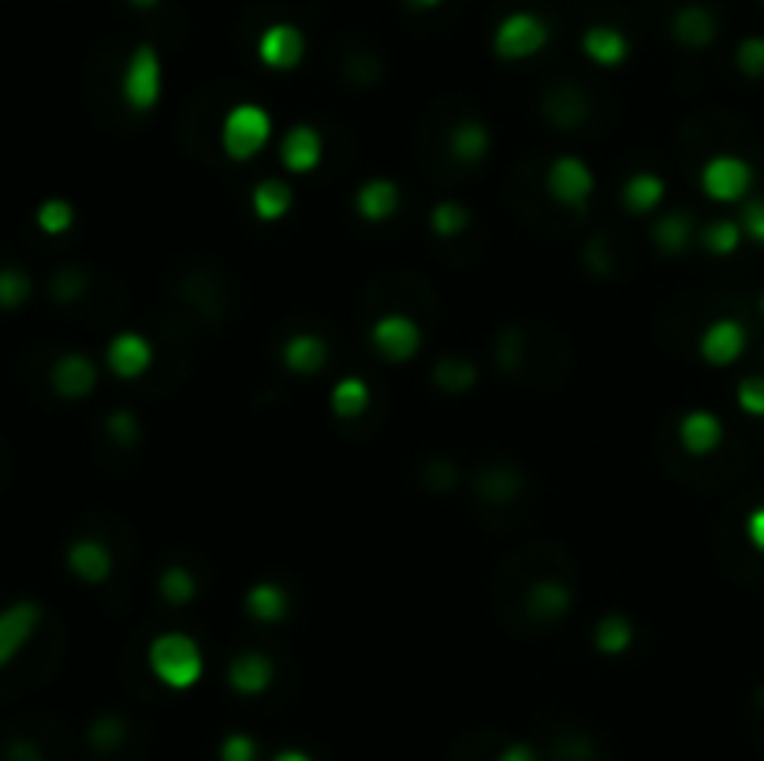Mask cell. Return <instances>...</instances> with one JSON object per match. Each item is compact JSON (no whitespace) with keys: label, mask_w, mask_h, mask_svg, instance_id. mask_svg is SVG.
<instances>
[{"label":"cell","mask_w":764,"mask_h":761,"mask_svg":"<svg viewBox=\"0 0 764 761\" xmlns=\"http://www.w3.org/2000/svg\"><path fill=\"white\" fill-rule=\"evenodd\" d=\"M746 534H750V542L757 553H764V504L757 508V512H750L746 519Z\"/></svg>","instance_id":"7bdbcfd3"},{"label":"cell","mask_w":764,"mask_h":761,"mask_svg":"<svg viewBox=\"0 0 764 761\" xmlns=\"http://www.w3.org/2000/svg\"><path fill=\"white\" fill-rule=\"evenodd\" d=\"M429 225H433V232L440 239H456L467 232V225H470V209L456 202V198H448V202H437L433 206V213H429Z\"/></svg>","instance_id":"f546056e"},{"label":"cell","mask_w":764,"mask_h":761,"mask_svg":"<svg viewBox=\"0 0 764 761\" xmlns=\"http://www.w3.org/2000/svg\"><path fill=\"white\" fill-rule=\"evenodd\" d=\"M328 404H332V410H336V418H358L362 410L369 407V385L362 377L336 380V388H332Z\"/></svg>","instance_id":"4316f807"},{"label":"cell","mask_w":764,"mask_h":761,"mask_svg":"<svg viewBox=\"0 0 764 761\" xmlns=\"http://www.w3.org/2000/svg\"><path fill=\"white\" fill-rule=\"evenodd\" d=\"M742 236H746V232H742L739 220H716V225H709L705 232H701V243H705L712 254L728 258V254H735V250H739Z\"/></svg>","instance_id":"836d02e7"},{"label":"cell","mask_w":764,"mask_h":761,"mask_svg":"<svg viewBox=\"0 0 764 761\" xmlns=\"http://www.w3.org/2000/svg\"><path fill=\"white\" fill-rule=\"evenodd\" d=\"M30 295H34V280H30L23 269H15V265L0 269V310H19Z\"/></svg>","instance_id":"d6a6232c"},{"label":"cell","mask_w":764,"mask_h":761,"mask_svg":"<svg viewBox=\"0 0 764 761\" xmlns=\"http://www.w3.org/2000/svg\"><path fill=\"white\" fill-rule=\"evenodd\" d=\"M105 363L119 380H138L149 366H154V347H149V340L138 333H119L113 336V344H108Z\"/></svg>","instance_id":"8fae6325"},{"label":"cell","mask_w":764,"mask_h":761,"mask_svg":"<svg viewBox=\"0 0 764 761\" xmlns=\"http://www.w3.org/2000/svg\"><path fill=\"white\" fill-rule=\"evenodd\" d=\"M496 761H537V754H534V750H530L526 743H511Z\"/></svg>","instance_id":"ee69618b"},{"label":"cell","mask_w":764,"mask_h":761,"mask_svg":"<svg viewBox=\"0 0 764 761\" xmlns=\"http://www.w3.org/2000/svg\"><path fill=\"white\" fill-rule=\"evenodd\" d=\"M582 53L600 67H619L622 60L630 56V42H627L622 30L600 23V27H589L586 34H582Z\"/></svg>","instance_id":"e0dca14e"},{"label":"cell","mask_w":764,"mask_h":761,"mask_svg":"<svg viewBox=\"0 0 764 761\" xmlns=\"http://www.w3.org/2000/svg\"><path fill=\"white\" fill-rule=\"evenodd\" d=\"M593 643H597L600 654L619 657V654H627L630 643H635V627H630L627 616H605L597 624V630H593Z\"/></svg>","instance_id":"83f0119b"},{"label":"cell","mask_w":764,"mask_h":761,"mask_svg":"<svg viewBox=\"0 0 764 761\" xmlns=\"http://www.w3.org/2000/svg\"><path fill=\"white\" fill-rule=\"evenodd\" d=\"M716 34H720V23L705 4H682L679 12L671 15V38H676L682 49L701 53V49H709L716 42Z\"/></svg>","instance_id":"7c38bea8"},{"label":"cell","mask_w":764,"mask_h":761,"mask_svg":"<svg viewBox=\"0 0 764 761\" xmlns=\"http://www.w3.org/2000/svg\"><path fill=\"white\" fill-rule=\"evenodd\" d=\"M746 329H742L735 317H723V322H712L705 333H701V358L712 366H731L735 358L746 352Z\"/></svg>","instance_id":"4fadbf2b"},{"label":"cell","mask_w":764,"mask_h":761,"mask_svg":"<svg viewBox=\"0 0 764 761\" xmlns=\"http://www.w3.org/2000/svg\"><path fill=\"white\" fill-rule=\"evenodd\" d=\"M269 135H273V119L269 113L254 102H243L236 108H228L224 124H220V146H224L228 157L236 161H250L265 149Z\"/></svg>","instance_id":"7a4b0ae2"},{"label":"cell","mask_w":764,"mask_h":761,"mask_svg":"<svg viewBox=\"0 0 764 761\" xmlns=\"http://www.w3.org/2000/svg\"><path fill=\"white\" fill-rule=\"evenodd\" d=\"M149 673L172 690H190L206 673V657L195 638L168 630L149 643Z\"/></svg>","instance_id":"6da1fadb"},{"label":"cell","mask_w":764,"mask_h":761,"mask_svg":"<svg viewBox=\"0 0 764 761\" xmlns=\"http://www.w3.org/2000/svg\"><path fill=\"white\" fill-rule=\"evenodd\" d=\"M160 86H165V67H160V53L154 45H135L127 56L124 79H119V90H124V102L135 113H149L160 102Z\"/></svg>","instance_id":"277c9868"},{"label":"cell","mask_w":764,"mask_h":761,"mask_svg":"<svg viewBox=\"0 0 764 761\" xmlns=\"http://www.w3.org/2000/svg\"><path fill=\"white\" fill-rule=\"evenodd\" d=\"M742 232H746L750 239H757V243H764V198H757V202H750L746 209H742Z\"/></svg>","instance_id":"b9f144b4"},{"label":"cell","mask_w":764,"mask_h":761,"mask_svg":"<svg viewBox=\"0 0 764 761\" xmlns=\"http://www.w3.org/2000/svg\"><path fill=\"white\" fill-rule=\"evenodd\" d=\"M750 187H753V168L735 154H720L701 168V190H705L712 202H739V198L750 195Z\"/></svg>","instance_id":"8992f818"},{"label":"cell","mask_w":764,"mask_h":761,"mask_svg":"<svg viewBox=\"0 0 764 761\" xmlns=\"http://www.w3.org/2000/svg\"><path fill=\"white\" fill-rule=\"evenodd\" d=\"M12 761H42V754H38L30 743H15L12 747Z\"/></svg>","instance_id":"f6af8a7d"},{"label":"cell","mask_w":764,"mask_h":761,"mask_svg":"<svg viewBox=\"0 0 764 761\" xmlns=\"http://www.w3.org/2000/svg\"><path fill=\"white\" fill-rule=\"evenodd\" d=\"M273 660L265 654H243L231 660L228 668V684L231 690H239V695H261V690H269L273 684Z\"/></svg>","instance_id":"ffe728a7"},{"label":"cell","mask_w":764,"mask_h":761,"mask_svg":"<svg viewBox=\"0 0 764 761\" xmlns=\"http://www.w3.org/2000/svg\"><path fill=\"white\" fill-rule=\"evenodd\" d=\"M735 64L746 79H764V38H742L735 49Z\"/></svg>","instance_id":"d590c367"},{"label":"cell","mask_w":764,"mask_h":761,"mask_svg":"<svg viewBox=\"0 0 764 761\" xmlns=\"http://www.w3.org/2000/svg\"><path fill=\"white\" fill-rule=\"evenodd\" d=\"M306 56V34L295 23H273L258 38V60L273 72H291Z\"/></svg>","instance_id":"ba28073f"},{"label":"cell","mask_w":764,"mask_h":761,"mask_svg":"<svg viewBox=\"0 0 764 761\" xmlns=\"http://www.w3.org/2000/svg\"><path fill=\"white\" fill-rule=\"evenodd\" d=\"M130 8H138V12H149V8H157L160 0H127Z\"/></svg>","instance_id":"c3c4849f"},{"label":"cell","mask_w":764,"mask_h":761,"mask_svg":"<svg viewBox=\"0 0 764 761\" xmlns=\"http://www.w3.org/2000/svg\"><path fill=\"white\" fill-rule=\"evenodd\" d=\"M433 374H437V385L448 388V393H467V388H474V380H478V366L467 363V358L448 355V358H440Z\"/></svg>","instance_id":"1f68e13d"},{"label":"cell","mask_w":764,"mask_h":761,"mask_svg":"<svg viewBox=\"0 0 764 761\" xmlns=\"http://www.w3.org/2000/svg\"><path fill=\"white\" fill-rule=\"evenodd\" d=\"M42 627V605L38 601H12L0 608V673L23 654L30 638Z\"/></svg>","instance_id":"5b68a950"},{"label":"cell","mask_w":764,"mask_h":761,"mask_svg":"<svg viewBox=\"0 0 764 761\" xmlns=\"http://www.w3.org/2000/svg\"><path fill=\"white\" fill-rule=\"evenodd\" d=\"M761 706H764V690H761Z\"/></svg>","instance_id":"f907efd6"},{"label":"cell","mask_w":764,"mask_h":761,"mask_svg":"<svg viewBox=\"0 0 764 761\" xmlns=\"http://www.w3.org/2000/svg\"><path fill=\"white\" fill-rule=\"evenodd\" d=\"M250 202H254V213L261 220H280L291 209V202H295V195H291L284 179H261L254 195H250Z\"/></svg>","instance_id":"484cf974"},{"label":"cell","mask_w":764,"mask_h":761,"mask_svg":"<svg viewBox=\"0 0 764 761\" xmlns=\"http://www.w3.org/2000/svg\"><path fill=\"white\" fill-rule=\"evenodd\" d=\"M489 146H492V138H489L481 119H459L448 135V149L459 165H478L481 157L489 154Z\"/></svg>","instance_id":"44dd1931"},{"label":"cell","mask_w":764,"mask_h":761,"mask_svg":"<svg viewBox=\"0 0 764 761\" xmlns=\"http://www.w3.org/2000/svg\"><path fill=\"white\" fill-rule=\"evenodd\" d=\"M739 407L753 418H764V377L739 380Z\"/></svg>","instance_id":"f35d334b"},{"label":"cell","mask_w":764,"mask_h":761,"mask_svg":"<svg viewBox=\"0 0 764 761\" xmlns=\"http://www.w3.org/2000/svg\"><path fill=\"white\" fill-rule=\"evenodd\" d=\"M34 220L45 236H64V232H72V225H75V206L67 202V198H45V202L38 206Z\"/></svg>","instance_id":"4dcf8cb0"},{"label":"cell","mask_w":764,"mask_h":761,"mask_svg":"<svg viewBox=\"0 0 764 761\" xmlns=\"http://www.w3.org/2000/svg\"><path fill=\"white\" fill-rule=\"evenodd\" d=\"M663 202V179L652 173H635L622 187V206L630 213H652Z\"/></svg>","instance_id":"d4e9b609"},{"label":"cell","mask_w":764,"mask_h":761,"mask_svg":"<svg viewBox=\"0 0 764 761\" xmlns=\"http://www.w3.org/2000/svg\"><path fill=\"white\" fill-rule=\"evenodd\" d=\"M325 363H328V344L317 333H295L284 344V366L291 374L314 377L325 369Z\"/></svg>","instance_id":"d6986e66"},{"label":"cell","mask_w":764,"mask_h":761,"mask_svg":"<svg viewBox=\"0 0 764 761\" xmlns=\"http://www.w3.org/2000/svg\"><path fill=\"white\" fill-rule=\"evenodd\" d=\"M679 440L690 456H709L720 448L723 423L716 415H709V410H690V415L679 423Z\"/></svg>","instance_id":"ac0fdd59"},{"label":"cell","mask_w":764,"mask_h":761,"mask_svg":"<svg viewBox=\"0 0 764 761\" xmlns=\"http://www.w3.org/2000/svg\"><path fill=\"white\" fill-rule=\"evenodd\" d=\"M108 437L116 440V445H124V448H130L138 440V418L130 415V410H113V415H108Z\"/></svg>","instance_id":"74e56055"},{"label":"cell","mask_w":764,"mask_h":761,"mask_svg":"<svg viewBox=\"0 0 764 761\" xmlns=\"http://www.w3.org/2000/svg\"><path fill=\"white\" fill-rule=\"evenodd\" d=\"M67 567H72L79 583L102 586L113 575V553L102 542H94V538H79V542L67 545Z\"/></svg>","instance_id":"5bb4252c"},{"label":"cell","mask_w":764,"mask_h":761,"mask_svg":"<svg viewBox=\"0 0 764 761\" xmlns=\"http://www.w3.org/2000/svg\"><path fill=\"white\" fill-rule=\"evenodd\" d=\"M761 314H764V292H761Z\"/></svg>","instance_id":"681fc988"},{"label":"cell","mask_w":764,"mask_h":761,"mask_svg":"<svg viewBox=\"0 0 764 761\" xmlns=\"http://www.w3.org/2000/svg\"><path fill=\"white\" fill-rule=\"evenodd\" d=\"M90 743H94V750H116L119 743H124V720L102 717L94 728H90Z\"/></svg>","instance_id":"8d00e7d4"},{"label":"cell","mask_w":764,"mask_h":761,"mask_svg":"<svg viewBox=\"0 0 764 761\" xmlns=\"http://www.w3.org/2000/svg\"><path fill=\"white\" fill-rule=\"evenodd\" d=\"M548 38H552V30L537 12H511V15H504L496 23V34H492V53H496L500 60L519 64V60L537 56L541 49L548 45Z\"/></svg>","instance_id":"3957f363"},{"label":"cell","mask_w":764,"mask_h":761,"mask_svg":"<svg viewBox=\"0 0 764 761\" xmlns=\"http://www.w3.org/2000/svg\"><path fill=\"white\" fill-rule=\"evenodd\" d=\"M407 8H415V12H437L444 0H404Z\"/></svg>","instance_id":"bcb514c9"},{"label":"cell","mask_w":764,"mask_h":761,"mask_svg":"<svg viewBox=\"0 0 764 761\" xmlns=\"http://www.w3.org/2000/svg\"><path fill=\"white\" fill-rule=\"evenodd\" d=\"M247 616L258 619V624H280L287 616V594L284 586L276 583H258L247 590Z\"/></svg>","instance_id":"603a6c76"},{"label":"cell","mask_w":764,"mask_h":761,"mask_svg":"<svg viewBox=\"0 0 764 761\" xmlns=\"http://www.w3.org/2000/svg\"><path fill=\"white\" fill-rule=\"evenodd\" d=\"M545 187L559 206H586L597 184H593V173L582 157H556L548 165Z\"/></svg>","instance_id":"9c48e42d"},{"label":"cell","mask_w":764,"mask_h":761,"mask_svg":"<svg viewBox=\"0 0 764 761\" xmlns=\"http://www.w3.org/2000/svg\"><path fill=\"white\" fill-rule=\"evenodd\" d=\"M220 761H258V743L243 732L228 736L224 747H220Z\"/></svg>","instance_id":"ab89813d"},{"label":"cell","mask_w":764,"mask_h":761,"mask_svg":"<svg viewBox=\"0 0 764 761\" xmlns=\"http://www.w3.org/2000/svg\"><path fill=\"white\" fill-rule=\"evenodd\" d=\"M273 761H310V758L303 754V750H280Z\"/></svg>","instance_id":"7dc6e473"},{"label":"cell","mask_w":764,"mask_h":761,"mask_svg":"<svg viewBox=\"0 0 764 761\" xmlns=\"http://www.w3.org/2000/svg\"><path fill=\"white\" fill-rule=\"evenodd\" d=\"M526 605H530V613H534L537 619H545V624H552V619L567 616V608H571V590L563 586V583H556V578H541V583L530 586Z\"/></svg>","instance_id":"cb8c5ba5"},{"label":"cell","mask_w":764,"mask_h":761,"mask_svg":"<svg viewBox=\"0 0 764 761\" xmlns=\"http://www.w3.org/2000/svg\"><path fill=\"white\" fill-rule=\"evenodd\" d=\"M690 232H693L690 213H668L652 225V243H657L663 254H679V250L690 243Z\"/></svg>","instance_id":"f1b7e54d"},{"label":"cell","mask_w":764,"mask_h":761,"mask_svg":"<svg viewBox=\"0 0 764 761\" xmlns=\"http://www.w3.org/2000/svg\"><path fill=\"white\" fill-rule=\"evenodd\" d=\"M49 385H53V393L60 399H83L94 393L97 385V366L94 358L83 355V352H67L60 355L53 369H49Z\"/></svg>","instance_id":"30bf717a"},{"label":"cell","mask_w":764,"mask_h":761,"mask_svg":"<svg viewBox=\"0 0 764 761\" xmlns=\"http://www.w3.org/2000/svg\"><path fill=\"white\" fill-rule=\"evenodd\" d=\"M86 292V280L83 273H75V269H64V273L53 277V299H60V303H72V299H79Z\"/></svg>","instance_id":"60d3db41"},{"label":"cell","mask_w":764,"mask_h":761,"mask_svg":"<svg viewBox=\"0 0 764 761\" xmlns=\"http://www.w3.org/2000/svg\"><path fill=\"white\" fill-rule=\"evenodd\" d=\"M541 108H545V119H548V124L563 127V132H571V127L586 124V116H589L586 94H582L578 86H571V83L552 86L548 94H545V105H541Z\"/></svg>","instance_id":"2e32d148"},{"label":"cell","mask_w":764,"mask_h":761,"mask_svg":"<svg viewBox=\"0 0 764 761\" xmlns=\"http://www.w3.org/2000/svg\"><path fill=\"white\" fill-rule=\"evenodd\" d=\"M195 594H198V583L187 567H165V575H160V597L168 605H187Z\"/></svg>","instance_id":"e575fe53"},{"label":"cell","mask_w":764,"mask_h":761,"mask_svg":"<svg viewBox=\"0 0 764 761\" xmlns=\"http://www.w3.org/2000/svg\"><path fill=\"white\" fill-rule=\"evenodd\" d=\"M321 154H325V146H321V135L310 124L291 127L284 143H280V161H284L287 173H314L321 165Z\"/></svg>","instance_id":"9a60e30c"},{"label":"cell","mask_w":764,"mask_h":761,"mask_svg":"<svg viewBox=\"0 0 764 761\" xmlns=\"http://www.w3.org/2000/svg\"><path fill=\"white\" fill-rule=\"evenodd\" d=\"M369 340H374L380 358H388V363H410L421 347V329L407 314H385L369 329Z\"/></svg>","instance_id":"52a82bcc"},{"label":"cell","mask_w":764,"mask_h":761,"mask_svg":"<svg viewBox=\"0 0 764 761\" xmlns=\"http://www.w3.org/2000/svg\"><path fill=\"white\" fill-rule=\"evenodd\" d=\"M355 209L366 220H388L399 209V187L391 179H366L355 195Z\"/></svg>","instance_id":"7402d4cb"}]
</instances>
